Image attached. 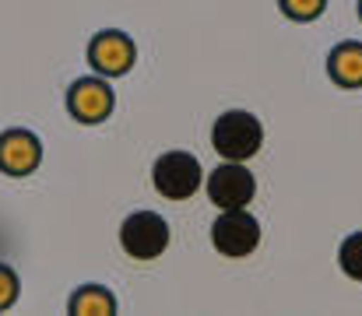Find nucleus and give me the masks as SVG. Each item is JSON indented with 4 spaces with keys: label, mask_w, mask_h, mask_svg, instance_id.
Segmentation results:
<instances>
[{
    "label": "nucleus",
    "mask_w": 362,
    "mask_h": 316,
    "mask_svg": "<svg viewBox=\"0 0 362 316\" xmlns=\"http://www.w3.org/2000/svg\"><path fill=\"white\" fill-rule=\"evenodd\" d=\"M113 88L99 78H81L67 92V109L78 123H103L113 112Z\"/></svg>",
    "instance_id": "7"
},
{
    "label": "nucleus",
    "mask_w": 362,
    "mask_h": 316,
    "mask_svg": "<svg viewBox=\"0 0 362 316\" xmlns=\"http://www.w3.org/2000/svg\"><path fill=\"white\" fill-rule=\"evenodd\" d=\"M278 4H281V11L292 21H313V18L324 14V4L327 0H278Z\"/></svg>",
    "instance_id": "12"
},
{
    "label": "nucleus",
    "mask_w": 362,
    "mask_h": 316,
    "mask_svg": "<svg viewBox=\"0 0 362 316\" xmlns=\"http://www.w3.org/2000/svg\"><path fill=\"white\" fill-rule=\"evenodd\" d=\"M264 144V127L253 112L246 109H229L215 119L211 127V148L226 158V162H246L260 151Z\"/></svg>",
    "instance_id": "1"
},
{
    "label": "nucleus",
    "mask_w": 362,
    "mask_h": 316,
    "mask_svg": "<svg viewBox=\"0 0 362 316\" xmlns=\"http://www.w3.org/2000/svg\"><path fill=\"white\" fill-rule=\"evenodd\" d=\"M211 242L222 257H250L260 246V221L246 208H229L215 225H211Z\"/></svg>",
    "instance_id": "4"
},
{
    "label": "nucleus",
    "mask_w": 362,
    "mask_h": 316,
    "mask_svg": "<svg viewBox=\"0 0 362 316\" xmlns=\"http://www.w3.org/2000/svg\"><path fill=\"white\" fill-rule=\"evenodd\" d=\"M14 303H18V274L7 264H0V310H11Z\"/></svg>",
    "instance_id": "13"
},
{
    "label": "nucleus",
    "mask_w": 362,
    "mask_h": 316,
    "mask_svg": "<svg viewBox=\"0 0 362 316\" xmlns=\"http://www.w3.org/2000/svg\"><path fill=\"white\" fill-rule=\"evenodd\" d=\"M67 310L74 316H113L117 313V299L103 285H85V288H78L71 295V306Z\"/></svg>",
    "instance_id": "10"
},
{
    "label": "nucleus",
    "mask_w": 362,
    "mask_h": 316,
    "mask_svg": "<svg viewBox=\"0 0 362 316\" xmlns=\"http://www.w3.org/2000/svg\"><path fill=\"white\" fill-rule=\"evenodd\" d=\"M120 246L134 260H155L169 246V221L155 211H134L120 225Z\"/></svg>",
    "instance_id": "2"
},
{
    "label": "nucleus",
    "mask_w": 362,
    "mask_h": 316,
    "mask_svg": "<svg viewBox=\"0 0 362 316\" xmlns=\"http://www.w3.org/2000/svg\"><path fill=\"white\" fill-rule=\"evenodd\" d=\"M42 162V144L32 130H4L0 134V169L7 176H28Z\"/></svg>",
    "instance_id": "8"
},
{
    "label": "nucleus",
    "mask_w": 362,
    "mask_h": 316,
    "mask_svg": "<svg viewBox=\"0 0 362 316\" xmlns=\"http://www.w3.org/2000/svg\"><path fill=\"white\" fill-rule=\"evenodd\" d=\"M327 71L341 88H362V42H341L327 57Z\"/></svg>",
    "instance_id": "9"
},
{
    "label": "nucleus",
    "mask_w": 362,
    "mask_h": 316,
    "mask_svg": "<svg viewBox=\"0 0 362 316\" xmlns=\"http://www.w3.org/2000/svg\"><path fill=\"white\" fill-rule=\"evenodd\" d=\"M359 14H362V0H359Z\"/></svg>",
    "instance_id": "14"
},
{
    "label": "nucleus",
    "mask_w": 362,
    "mask_h": 316,
    "mask_svg": "<svg viewBox=\"0 0 362 316\" xmlns=\"http://www.w3.org/2000/svg\"><path fill=\"white\" fill-rule=\"evenodd\" d=\"M151 183L169 201H187L201 187V162L190 151H165L151 165Z\"/></svg>",
    "instance_id": "3"
},
{
    "label": "nucleus",
    "mask_w": 362,
    "mask_h": 316,
    "mask_svg": "<svg viewBox=\"0 0 362 316\" xmlns=\"http://www.w3.org/2000/svg\"><path fill=\"white\" fill-rule=\"evenodd\" d=\"M134 57H137L134 42H130L123 32H117V28L99 32V35L88 42V64H92L103 78H120V74H127V71L134 67Z\"/></svg>",
    "instance_id": "6"
},
{
    "label": "nucleus",
    "mask_w": 362,
    "mask_h": 316,
    "mask_svg": "<svg viewBox=\"0 0 362 316\" xmlns=\"http://www.w3.org/2000/svg\"><path fill=\"white\" fill-rule=\"evenodd\" d=\"M253 194H257V180H253V172L243 162H226V165H218L208 176V197H211L215 208L222 211L246 208L253 201Z\"/></svg>",
    "instance_id": "5"
},
{
    "label": "nucleus",
    "mask_w": 362,
    "mask_h": 316,
    "mask_svg": "<svg viewBox=\"0 0 362 316\" xmlns=\"http://www.w3.org/2000/svg\"><path fill=\"white\" fill-rule=\"evenodd\" d=\"M338 264H341V271H345L352 281H362V232H352V235L341 242Z\"/></svg>",
    "instance_id": "11"
}]
</instances>
